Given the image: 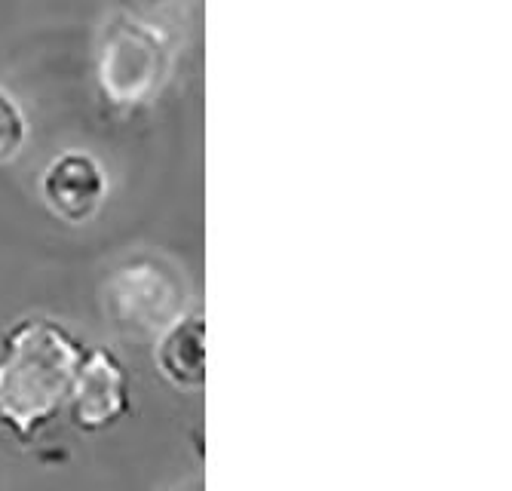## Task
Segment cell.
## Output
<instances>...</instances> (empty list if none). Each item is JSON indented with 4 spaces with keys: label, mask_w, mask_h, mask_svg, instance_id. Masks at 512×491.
Returning a JSON list of instances; mask_svg holds the SVG:
<instances>
[{
    "label": "cell",
    "mask_w": 512,
    "mask_h": 491,
    "mask_svg": "<svg viewBox=\"0 0 512 491\" xmlns=\"http://www.w3.org/2000/svg\"><path fill=\"white\" fill-rule=\"evenodd\" d=\"M160 372L178 387H203L206 381V323L200 314L172 323L157 347Z\"/></svg>",
    "instance_id": "4"
},
{
    "label": "cell",
    "mask_w": 512,
    "mask_h": 491,
    "mask_svg": "<svg viewBox=\"0 0 512 491\" xmlns=\"http://www.w3.org/2000/svg\"><path fill=\"white\" fill-rule=\"evenodd\" d=\"M132 412L129 372L111 347H86L68 399L71 424L83 433H102Z\"/></svg>",
    "instance_id": "2"
},
{
    "label": "cell",
    "mask_w": 512,
    "mask_h": 491,
    "mask_svg": "<svg viewBox=\"0 0 512 491\" xmlns=\"http://www.w3.org/2000/svg\"><path fill=\"white\" fill-rule=\"evenodd\" d=\"M105 194H108L105 172L99 169L96 160L86 154H77V151L53 160L43 175L46 206H50L59 218L71 221V225H80V221H89L96 215Z\"/></svg>",
    "instance_id": "3"
},
{
    "label": "cell",
    "mask_w": 512,
    "mask_h": 491,
    "mask_svg": "<svg viewBox=\"0 0 512 491\" xmlns=\"http://www.w3.org/2000/svg\"><path fill=\"white\" fill-rule=\"evenodd\" d=\"M86 344L50 317H25L0 341V427L31 442L50 427L74 390Z\"/></svg>",
    "instance_id": "1"
},
{
    "label": "cell",
    "mask_w": 512,
    "mask_h": 491,
    "mask_svg": "<svg viewBox=\"0 0 512 491\" xmlns=\"http://www.w3.org/2000/svg\"><path fill=\"white\" fill-rule=\"evenodd\" d=\"M22 142H25L22 111L7 93H0V163L13 160L22 151Z\"/></svg>",
    "instance_id": "5"
}]
</instances>
